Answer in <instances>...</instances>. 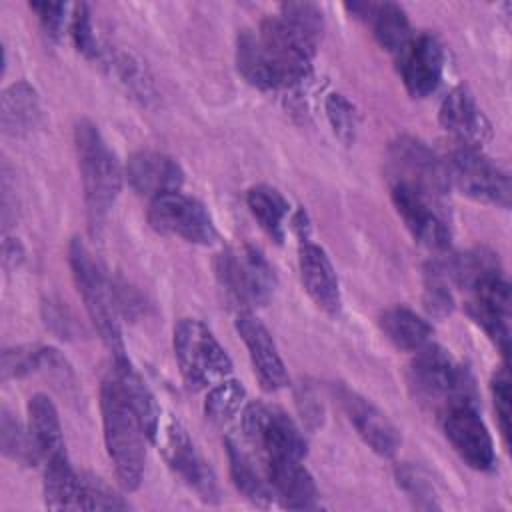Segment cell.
<instances>
[{
    "instance_id": "obj_1",
    "label": "cell",
    "mask_w": 512,
    "mask_h": 512,
    "mask_svg": "<svg viewBox=\"0 0 512 512\" xmlns=\"http://www.w3.org/2000/svg\"><path fill=\"white\" fill-rule=\"evenodd\" d=\"M318 42L278 16L260 22L258 32L236 38L238 72L256 88L276 90L298 84L310 74Z\"/></svg>"
},
{
    "instance_id": "obj_2",
    "label": "cell",
    "mask_w": 512,
    "mask_h": 512,
    "mask_svg": "<svg viewBox=\"0 0 512 512\" xmlns=\"http://www.w3.org/2000/svg\"><path fill=\"white\" fill-rule=\"evenodd\" d=\"M104 444L116 478L126 490H136L144 476L146 428L120 378H108L100 388Z\"/></svg>"
},
{
    "instance_id": "obj_3",
    "label": "cell",
    "mask_w": 512,
    "mask_h": 512,
    "mask_svg": "<svg viewBox=\"0 0 512 512\" xmlns=\"http://www.w3.org/2000/svg\"><path fill=\"white\" fill-rule=\"evenodd\" d=\"M74 148L82 178L84 202L92 230L102 226L122 188V168L96 124L80 120L74 126Z\"/></svg>"
},
{
    "instance_id": "obj_4",
    "label": "cell",
    "mask_w": 512,
    "mask_h": 512,
    "mask_svg": "<svg viewBox=\"0 0 512 512\" xmlns=\"http://www.w3.org/2000/svg\"><path fill=\"white\" fill-rule=\"evenodd\" d=\"M68 262H70L72 278L88 310V316L92 318L102 342L110 350L116 370L132 366L124 346L122 332H120L118 304L114 300V290L106 274L102 272L98 262L92 258L84 242H80L78 238H74L68 246Z\"/></svg>"
},
{
    "instance_id": "obj_5",
    "label": "cell",
    "mask_w": 512,
    "mask_h": 512,
    "mask_svg": "<svg viewBox=\"0 0 512 512\" xmlns=\"http://www.w3.org/2000/svg\"><path fill=\"white\" fill-rule=\"evenodd\" d=\"M408 388L424 410L436 416L462 400H476L472 376L448 350L438 344H424L408 366Z\"/></svg>"
},
{
    "instance_id": "obj_6",
    "label": "cell",
    "mask_w": 512,
    "mask_h": 512,
    "mask_svg": "<svg viewBox=\"0 0 512 512\" xmlns=\"http://www.w3.org/2000/svg\"><path fill=\"white\" fill-rule=\"evenodd\" d=\"M174 358L188 388L200 390L228 378L232 360L214 334L196 318H182L174 326Z\"/></svg>"
},
{
    "instance_id": "obj_7",
    "label": "cell",
    "mask_w": 512,
    "mask_h": 512,
    "mask_svg": "<svg viewBox=\"0 0 512 512\" xmlns=\"http://www.w3.org/2000/svg\"><path fill=\"white\" fill-rule=\"evenodd\" d=\"M216 278L240 306H264L276 290L274 268L252 244L224 248L216 256Z\"/></svg>"
},
{
    "instance_id": "obj_8",
    "label": "cell",
    "mask_w": 512,
    "mask_h": 512,
    "mask_svg": "<svg viewBox=\"0 0 512 512\" xmlns=\"http://www.w3.org/2000/svg\"><path fill=\"white\" fill-rule=\"evenodd\" d=\"M444 164L450 186L458 188L464 196L504 210L510 208V176L480 148L458 146Z\"/></svg>"
},
{
    "instance_id": "obj_9",
    "label": "cell",
    "mask_w": 512,
    "mask_h": 512,
    "mask_svg": "<svg viewBox=\"0 0 512 512\" xmlns=\"http://www.w3.org/2000/svg\"><path fill=\"white\" fill-rule=\"evenodd\" d=\"M386 174L392 184H402L442 198L450 190L446 164L422 140L402 134L388 146Z\"/></svg>"
},
{
    "instance_id": "obj_10",
    "label": "cell",
    "mask_w": 512,
    "mask_h": 512,
    "mask_svg": "<svg viewBox=\"0 0 512 512\" xmlns=\"http://www.w3.org/2000/svg\"><path fill=\"white\" fill-rule=\"evenodd\" d=\"M242 432L248 444L256 448L262 462L276 458H298L306 456V440L292 418L264 402H250L242 410Z\"/></svg>"
},
{
    "instance_id": "obj_11",
    "label": "cell",
    "mask_w": 512,
    "mask_h": 512,
    "mask_svg": "<svg viewBox=\"0 0 512 512\" xmlns=\"http://www.w3.org/2000/svg\"><path fill=\"white\" fill-rule=\"evenodd\" d=\"M438 420L446 440L470 468L488 472L496 466L494 442L480 418L476 400L454 402L438 414Z\"/></svg>"
},
{
    "instance_id": "obj_12",
    "label": "cell",
    "mask_w": 512,
    "mask_h": 512,
    "mask_svg": "<svg viewBox=\"0 0 512 512\" xmlns=\"http://www.w3.org/2000/svg\"><path fill=\"white\" fill-rule=\"evenodd\" d=\"M148 222L156 232L178 236L192 244L208 246L216 240V226L210 212L200 200L180 190L152 198Z\"/></svg>"
},
{
    "instance_id": "obj_13",
    "label": "cell",
    "mask_w": 512,
    "mask_h": 512,
    "mask_svg": "<svg viewBox=\"0 0 512 512\" xmlns=\"http://www.w3.org/2000/svg\"><path fill=\"white\" fill-rule=\"evenodd\" d=\"M390 196L398 216L418 244L436 252L450 246V222L440 198L402 184H392Z\"/></svg>"
},
{
    "instance_id": "obj_14",
    "label": "cell",
    "mask_w": 512,
    "mask_h": 512,
    "mask_svg": "<svg viewBox=\"0 0 512 512\" xmlns=\"http://www.w3.org/2000/svg\"><path fill=\"white\" fill-rule=\"evenodd\" d=\"M466 310L470 318L486 332V336L506 356L510 346V286L502 270H492L476 278L468 288Z\"/></svg>"
},
{
    "instance_id": "obj_15",
    "label": "cell",
    "mask_w": 512,
    "mask_h": 512,
    "mask_svg": "<svg viewBox=\"0 0 512 512\" xmlns=\"http://www.w3.org/2000/svg\"><path fill=\"white\" fill-rule=\"evenodd\" d=\"M154 442L160 446V452L166 464L206 502L218 500L216 478L206 464V460L196 450L188 432L180 426L178 420L166 418L160 420Z\"/></svg>"
},
{
    "instance_id": "obj_16",
    "label": "cell",
    "mask_w": 512,
    "mask_h": 512,
    "mask_svg": "<svg viewBox=\"0 0 512 512\" xmlns=\"http://www.w3.org/2000/svg\"><path fill=\"white\" fill-rule=\"evenodd\" d=\"M396 58L400 78L412 98H426L438 88L444 72V50L434 34H412Z\"/></svg>"
},
{
    "instance_id": "obj_17",
    "label": "cell",
    "mask_w": 512,
    "mask_h": 512,
    "mask_svg": "<svg viewBox=\"0 0 512 512\" xmlns=\"http://www.w3.org/2000/svg\"><path fill=\"white\" fill-rule=\"evenodd\" d=\"M236 332L240 334L248 350L260 386L268 392L286 388L290 384V378L268 328L254 314L242 312L236 318Z\"/></svg>"
},
{
    "instance_id": "obj_18",
    "label": "cell",
    "mask_w": 512,
    "mask_h": 512,
    "mask_svg": "<svg viewBox=\"0 0 512 512\" xmlns=\"http://www.w3.org/2000/svg\"><path fill=\"white\" fill-rule=\"evenodd\" d=\"M336 398L366 446H370L380 456H392L398 450L400 434L396 426L370 400L346 386L336 388Z\"/></svg>"
},
{
    "instance_id": "obj_19",
    "label": "cell",
    "mask_w": 512,
    "mask_h": 512,
    "mask_svg": "<svg viewBox=\"0 0 512 512\" xmlns=\"http://www.w3.org/2000/svg\"><path fill=\"white\" fill-rule=\"evenodd\" d=\"M440 124L460 146L480 148L490 140V122L464 86L452 88L440 104Z\"/></svg>"
},
{
    "instance_id": "obj_20",
    "label": "cell",
    "mask_w": 512,
    "mask_h": 512,
    "mask_svg": "<svg viewBox=\"0 0 512 512\" xmlns=\"http://www.w3.org/2000/svg\"><path fill=\"white\" fill-rule=\"evenodd\" d=\"M126 180L136 194L152 200L160 194L180 190L184 172L168 154L156 150H138L126 162Z\"/></svg>"
},
{
    "instance_id": "obj_21",
    "label": "cell",
    "mask_w": 512,
    "mask_h": 512,
    "mask_svg": "<svg viewBox=\"0 0 512 512\" xmlns=\"http://www.w3.org/2000/svg\"><path fill=\"white\" fill-rule=\"evenodd\" d=\"M298 268L302 286L312 298V302L326 314L336 316L342 308L340 284L336 270L324 248L304 240L298 250Z\"/></svg>"
},
{
    "instance_id": "obj_22",
    "label": "cell",
    "mask_w": 512,
    "mask_h": 512,
    "mask_svg": "<svg viewBox=\"0 0 512 512\" xmlns=\"http://www.w3.org/2000/svg\"><path fill=\"white\" fill-rule=\"evenodd\" d=\"M264 476L278 498L290 510H314L320 506L314 478L298 458L266 460Z\"/></svg>"
},
{
    "instance_id": "obj_23",
    "label": "cell",
    "mask_w": 512,
    "mask_h": 512,
    "mask_svg": "<svg viewBox=\"0 0 512 512\" xmlns=\"http://www.w3.org/2000/svg\"><path fill=\"white\" fill-rule=\"evenodd\" d=\"M346 8L352 14H356V18L366 20L372 28L376 42L392 54H398L412 38V28H410L408 16L398 4L356 2V4H348Z\"/></svg>"
},
{
    "instance_id": "obj_24",
    "label": "cell",
    "mask_w": 512,
    "mask_h": 512,
    "mask_svg": "<svg viewBox=\"0 0 512 512\" xmlns=\"http://www.w3.org/2000/svg\"><path fill=\"white\" fill-rule=\"evenodd\" d=\"M40 118V104L36 90L26 82H14L2 92L0 100V122L8 136L28 134Z\"/></svg>"
},
{
    "instance_id": "obj_25",
    "label": "cell",
    "mask_w": 512,
    "mask_h": 512,
    "mask_svg": "<svg viewBox=\"0 0 512 512\" xmlns=\"http://www.w3.org/2000/svg\"><path fill=\"white\" fill-rule=\"evenodd\" d=\"M28 428L44 462L66 454L58 410L46 394H34L28 400Z\"/></svg>"
},
{
    "instance_id": "obj_26",
    "label": "cell",
    "mask_w": 512,
    "mask_h": 512,
    "mask_svg": "<svg viewBox=\"0 0 512 512\" xmlns=\"http://www.w3.org/2000/svg\"><path fill=\"white\" fill-rule=\"evenodd\" d=\"M44 504L50 510H80V474L68 454L44 462Z\"/></svg>"
},
{
    "instance_id": "obj_27",
    "label": "cell",
    "mask_w": 512,
    "mask_h": 512,
    "mask_svg": "<svg viewBox=\"0 0 512 512\" xmlns=\"http://www.w3.org/2000/svg\"><path fill=\"white\" fill-rule=\"evenodd\" d=\"M378 324L384 336L398 348L406 352H416L430 342L432 326L406 306H394L380 314Z\"/></svg>"
},
{
    "instance_id": "obj_28",
    "label": "cell",
    "mask_w": 512,
    "mask_h": 512,
    "mask_svg": "<svg viewBox=\"0 0 512 512\" xmlns=\"http://www.w3.org/2000/svg\"><path fill=\"white\" fill-rule=\"evenodd\" d=\"M224 444L230 462V476L238 492H242L250 502L258 506H270L274 500V492L266 476H262L254 466L252 456L232 438H226Z\"/></svg>"
},
{
    "instance_id": "obj_29",
    "label": "cell",
    "mask_w": 512,
    "mask_h": 512,
    "mask_svg": "<svg viewBox=\"0 0 512 512\" xmlns=\"http://www.w3.org/2000/svg\"><path fill=\"white\" fill-rule=\"evenodd\" d=\"M246 204L260 228L276 242L284 240V218L288 214V200L268 184L252 186L246 192Z\"/></svg>"
},
{
    "instance_id": "obj_30",
    "label": "cell",
    "mask_w": 512,
    "mask_h": 512,
    "mask_svg": "<svg viewBox=\"0 0 512 512\" xmlns=\"http://www.w3.org/2000/svg\"><path fill=\"white\" fill-rule=\"evenodd\" d=\"M0 448L6 458L24 466H34L42 460L30 428H24L8 408L0 412Z\"/></svg>"
},
{
    "instance_id": "obj_31",
    "label": "cell",
    "mask_w": 512,
    "mask_h": 512,
    "mask_svg": "<svg viewBox=\"0 0 512 512\" xmlns=\"http://www.w3.org/2000/svg\"><path fill=\"white\" fill-rule=\"evenodd\" d=\"M244 398H246V390L242 382L234 378H224L208 390L204 400V414L208 420L216 424H224L240 412Z\"/></svg>"
},
{
    "instance_id": "obj_32",
    "label": "cell",
    "mask_w": 512,
    "mask_h": 512,
    "mask_svg": "<svg viewBox=\"0 0 512 512\" xmlns=\"http://www.w3.org/2000/svg\"><path fill=\"white\" fill-rule=\"evenodd\" d=\"M424 308L436 318L448 316L454 308V296L448 288V272L442 262H430L426 268Z\"/></svg>"
},
{
    "instance_id": "obj_33",
    "label": "cell",
    "mask_w": 512,
    "mask_h": 512,
    "mask_svg": "<svg viewBox=\"0 0 512 512\" xmlns=\"http://www.w3.org/2000/svg\"><path fill=\"white\" fill-rule=\"evenodd\" d=\"M128 506L102 478L92 474L80 476V510H126Z\"/></svg>"
},
{
    "instance_id": "obj_34",
    "label": "cell",
    "mask_w": 512,
    "mask_h": 512,
    "mask_svg": "<svg viewBox=\"0 0 512 512\" xmlns=\"http://www.w3.org/2000/svg\"><path fill=\"white\" fill-rule=\"evenodd\" d=\"M326 114L328 120L334 128V134L344 142V144H352L356 138V128H358V116L354 106L342 96V94H328L326 96Z\"/></svg>"
},
{
    "instance_id": "obj_35",
    "label": "cell",
    "mask_w": 512,
    "mask_h": 512,
    "mask_svg": "<svg viewBox=\"0 0 512 512\" xmlns=\"http://www.w3.org/2000/svg\"><path fill=\"white\" fill-rule=\"evenodd\" d=\"M280 16L294 24L298 30L308 34L312 40H320L324 30L322 10L310 2H286L280 6Z\"/></svg>"
},
{
    "instance_id": "obj_36",
    "label": "cell",
    "mask_w": 512,
    "mask_h": 512,
    "mask_svg": "<svg viewBox=\"0 0 512 512\" xmlns=\"http://www.w3.org/2000/svg\"><path fill=\"white\" fill-rule=\"evenodd\" d=\"M42 364L40 346H16L2 350V380H12L38 370Z\"/></svg>"
},
{
    "instance_id": "obj_37",
    "label": "cell",
    "mask_w": 512,
    "mask_h": 512,
    "mask_svg": "<svg viewBox=\"0 0 512 512\" xmlns=\"http://www.w3.org/2000/svg\"><path fill=\"white\" fill-rule=\"evenodd\" d=\"M70 34L72 40L78 48V52H82L86 58H100L102 56V48L94 36V28H92V18H90V10L86 4H76L72 8L70 14Z\"/></svg>"
},
{
    "instance_id": "obj_38",
    "label": "cell",
    "mask_w": 512,
    "mask_h": 512,
    "mask_svg": "<svg viewBox=\"0 0 512 512\" xmlns=\"http://www.w3.org/2000/svg\"><path fill=\"white\" fill-rule=\"evenodd\" d=\"M490 390H492V400H494V410L498 416V426L502 436L506 438V442L510 440V404H512V392H510V372L508 366H500L490 382Z\"/></svg>"
},
{
    "instance_id": "obj_39",
    "label": "cell",
    "mask_w": 512,
    "mask_h": 512,
    "mask_svg": "<svg viewBox=\"0 0 512 512\" xmlns=\"http://www.w3.org/2000/svg\"><path fill=\"white\" fill-rule=\"evenodd\" d=\"M30 10L38 16L42 30L52 40H58L66 24H70L68 4L64 2H30Z\"/></svg>"
},
{
    "instance_id": "obj_40",
    "label": "cell",
    "mask_w": 512,
    "mask_h": 512,
    "mask_svg": "<svg viewBox=\"0 0 512 512\" xmlns=\"http://www.w3.org/2000/svg\"><path fill=\"white\" fill-rule=\"evenodd\" d=\"M396 476H398V484L412 496V498H418V500H426V508H432L436 506L432 500H434V492H432V486L430 482L412 466H402L396 470Z\"/></svg>"
},
{
    "instance_id": "obj_41",
    "label": "cell",
    "mask_w": 512,
    "mask_h": 512,
    "mask_svg": "<svg viewBox=\"0 0 512 512\" xmlns=\"http://www.w3.org/2000/svg\"><path fill=\"white\" fill-rule=\"evenodd\" d=\"M24 258V250L20 246L18 240L14 238H6L4 242V264L6 266H18Z\"/></svg>"
}]
</instances>
